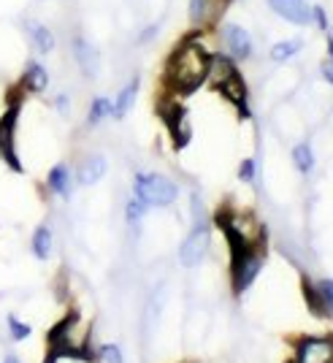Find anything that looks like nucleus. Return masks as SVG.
I'll return each mask as SVG.
<instances>
[{
    "mask_svg": "<svg viewBox=\"0 0 333 363\" xmlns=\"http://www.w3.org/2000/svg\"><path fill=\"white\" fill-rule=\"evenodd\" d=\"M114 114V104L108 98H95L90 104V114H87V125H101V122Z\"/></svg>",
    "mask_w": 333,
    "mask_h": 363,
    "instance_id": "obj_19",
    "label": "nucleus"
},
{
    "mask_svg": "<svg viewBox=\"0 0 333 363\" xmlns=\"http://www.w3.org/2000/svg\"><path fill=\"white\" fill-rule=\"evenodd\" d=\"M3 363H19V361H16L14 355H6V361H3Z\"/></svg>",
    "mask_w": 333,
    "mask_h": 363,
    "instance_id": "obj_31",
    "label": "nucleus"
},
{
    "mask_svg": "<svg viewBox=\"0 0 333 363\" xmlns=\"http://www.w3.org/2000/svg\"><path fill=\"white\" fill-rule=\"evenodd\" d=\"M71 52H74V60H76V65H79V71L87 76V79H92V76L98 74L101 55H98V49H95L84 35H74Z\"/></svg>",
    "mask_w": 333,
    "mask_h": 363,
    "instance_id": "obj_10",
    "label": "nucleus"
},
{
    "mask_svg": "<svg viewBox=\"0 0 333 363\" xmlns=\"http://www.w3.org/2000/svg\"><path fill=\"white\" fill-rule=\"evenodd\" d=\"M25 30H28V38H30L33 49L38 52V55H49V52H55V33L49 30L46 25L41 22H28L25 25Z\"/></svg>",
    "mask_w": 333,
    "mask_h": 363,
    "instance_id": "obj_15",
    "label": "nucleus"
},
{
    "mask_svg": "<svg viewBox=\"0 0 333 363\" xmlns=\"http://www.w3.org/2000/svg\"><path fill=\"white\" fill-rule=\"evenodd\" d=\"M290 363H295V361H290Z\"/></svg>",
    "mask_w": 333,
    "mask_h": 363,
    "instance_id": "obj_32",
    "label": "nucleus"
},
{
    "mask_svg": "<svg viewBox=\"0 0 333 363\" xmlns=\"http://www.w3.org/2000/svg\"><path fill=\"white\" fill-rule=\"evenodd\" d=\"M295 52H301V41H295V38H290V41H279V44L271 46V60L285 62V60H290Z\"/></svg>",
    "mask_w": 333,
    "mask_h": 363,
    "instance_id": "obj_22",
    "label": "nucleus"
},
{
    "mask_svg": "<svg viewBox=\"0 0 333 363\" xmlns=\"http://www.w3.org/2000/svg\"><path fill=\"white\" fill-rule=\"evenodd\" d=\"M295 363H331L333 361V339L331 336H306L295 345Z\"/></svg>",
    "mask_w": 333,
    "mask_h": 363,
    "instance_id": "obj_6",
    "label": "nucleus"
},
{
    "mask_svg": "<svg viewBox=\"0 0 333 363\" xmlns=\"http://www.w3.org/2000/svg\"><path fill=\"white\" fill-rule=\"evenodd\" d=\"M46 87H49V74H46V68L38 60H30L28 68H25V74H22V79H19V90L38 95V92H44Z\"/></svg>",
    "mask_w": 333,
    "mask_h": 363,
    "instance_id": "obj_14",
    "label": "nucleus"
},
{
    "mask_svg": "<svg viewBox=\"0 0 333 363\" xmlns=\"http://www.w3.org/2000/svg\"><path fill=\"white\" fill-rule=\"evenodd\" d=\"M46 184H49V190L55 193V196H68L71 193V171H68V166H55L52 171H49V177H46Z\"/></svg>",
    "mask_w": 333,
    "mask_h": 363,
    "instance_id": "obj_18",
    "label": "nucleus"
},
{
    "mask_svg": "<svg viewBox=\"0 0 333 363\" xmlns=\"http://www.w3.org/2000/svg\"><path fill=\"white\" fill-rule=\"evenodd\" d=\"M222 46H225L227 57L242 62L252 55V35L244 30L242 25H227L225 30H222Z\"/></svg>",
    "mask_w": 333,
    "mask_h": 363,
    "instance_id": "obj_9",
    "label": "nucleus"
},
{
    "mask_svg": "<svg viewBox=\"0 0 333 363\" xmlns=\"http://www.w3.org/2000/svg\"><path fill=\"white\" fill-rule=\"evenodd\" d=\"M19 108H22V90H19V95L16 92L11 95L6 114L0 117V157L14 171H22V163L16 157V120H19Z\"/></svg>",
    "mask_w": 333,
    "mask_h": 363,
    "instance_id": "obj_4",
    "label": "nucleus"
},
{
    "mask_svg": "<svg viewBox=\"0 0 333 363\" xmlns=\"http://www.w3.org/2000/svg\"><path fill=\"white\" fill-rule=\"evenodd\" d=\"M138 84H141V82H138V76H133V79H130V82L122 87L120 95H117V101H114V114H111V117L122 120V117H125V114L133 108V104H136V95H138Z\"/></svg>",
    "mask_w": 333,
    "mask_h": 363,
    "instance_id": "obj_17",
    "label": "nucleus"
},
{
    "mask_svg": "<svg viewBox=\"0 0 333 363\" xmlns=\"http://www.w3.org/2000/svg\"><path fill=\"white\" fill-rule=\"evenodd\" d=\"M328 60H333V35H328Z\"/></svg>",
    "mask_w": 333,
    "mask_h": 363,
    "instance_id": "obj_30",
    "label": "nucleus"
},
{
    "mask_svg": "<svg viewBox=\"0 0 333 363\" xmlns=\"http://www.w3.org/2000/svg\"><path fill=\"white\" fill-rule=\"evenodd\" d=\"M312 19L317 22L320 30H328V14H325V9H322V6H315V9H312Z\"/></svg>",
    "mask_w": 333,
    "mask_h": 363,
    "instance_id": "obj_26",
    "label": "nucleus"
},
{
    "mask_svg": "<svg viewBox=\"0 0 333 363\" xmlns=\"http://www.w3.org/2000/svg\"><path fill=\"white\" fill-rule=\"evenodd\" d=\"M273 14L288 19L290 25H309L312 22V6L306 0H269Z\"/></svg>",
    "mask_w": 333,
    "mask_h": 363,
    "instance_id": "obj_11",
    "label": "nucleus"
},
{
    "mask_svg": "<svg viewBox=\"0 0 333 363\" xmlns=\"http://www.w3.org/2000/svg\"><path fill=\"white\" fill-rule=\"evenodd\" d=\"M101 358L106 363H122V352L117 345H103V347H101Z\"/></svg>",
    "mask_w": 333,
    "mask_h": 363,
    "instance_id": "obj_25",
    "label": "nucleus"
},
{
    "mask_svg": "<svg viewBox=\"0 0 333 363\" xmlns=\"http://www.w3.org/2000/svg\"><path fill=\"white\" fill-rule=\"evenodd\" d=\"M322 79L333 84V60H325V62H322Z\"/></svg>",
    "mask_w": 333,
    "mask_h": 363,
    "instance_id": "obj_28",
    "label": "nucleus"
},
{
    "mask_svg": "<svg viewBox=\"0 0 333 363\" xmlns=\"http://www.w3.org/2000/svg\"><path fill=\"white\" fill-rule=\"evenodd\" d=\"M252 177H255V163H252V160H244V166H242V179H244V182H252Z\"/></svg>",
    "mask_w": 333,
    "mask_h": 363,
    "instance_id": "obj_27",
    "label": "nucleus"
},
{
    "mask_svg": "<svg viewBox=\"0 0 333 363\" xmlns=\"http://www.w3.org/2000/svg\"><path fill=\"white\" fill-rule=\"evenodd\" d=\"M9 328H11V339H16V342H22V339L30 336V325L19 323L16 318H9Z\"/></svg>",
    "mask_w": 333,
    "mask_h": 363,
    "instance_id": "obj_24",
    "label": "nucleus"
},
{
    "mask_svg": "<svg viewBox=\"0 0 333 363\" xmlns=\"http://www.w3.org/2000/svg\"><path fill=\"white\" fill-rule=\"evenodd\" d=\"M106 168L108 166L103 155H90V157H84L81 166H79V182H81V184H95V182L103 179Z\"/></svg>",
    "mask_w": 333,
    "mask_h": 363,
    "instance_id": "obj_16",
    "label": "nucleus"
},
{
    "mask_svg": "<svg viewBox=\"0 0 333 363\" xmlns=\"http://www.w3.org/2000/svg\"><path fill=\"white\" fill-rule=\"evenodd\" d=\"M293 163H295V168L301 174H309L315 168V152H312V147L309 144H295L293 147Z\"/></svg>",
    "mask_w": 333,
    "mask_h": 363,
    "instance_id": "obj_21",
    "label": "nucleus"
},
{
    "mask_svg": "<svg viewBox=\"0 0 333 363\" xmlns=\"http://www.w3.org/2000/svg\"><path fill=\"white\" fill-rule=\"evenodd\" d=\"M227 6H230V0H190V25L196 30L214 28Z\"/></svg>",
    "mask_w": 333,
    "mask_h": 363,
    "instance_id": "obj_7",
    "label": "nucleus"
},
{
    "mask_svg": "<svg viewBox=\"0 0 333 363\" xmlns=\"http://www.w3.org/2000/svg\"><path fill=\"white\" fill-rule=\"evenodd\" d=\"M55 106H57V111H62V114H65V111H68V98H65V95H57Z\"/></svg>",
    "mask_w": 333,
    "mask_h": 363,
    "instance_id": "obj_29",
    "label": "nucleus"
},
{
    "mask_svg": "<svg viewBox=\"0 0 333 363\" xmlns=\"http://www.w3.org/2000/svg\"><path fill=\"white\" fill-rule=\"evenodd\" d=\"M201 38H203V30H196L193 35L182 38L176 49L168 55L163 84L171 98H187L206 84L212 52L201 44Z\"/></svg>",
    "mask_w": 333,
    "mask_h": 363,
    "instance_id": "obj_1",
    "label": "nucleus"
},
{
    "mask_svg": "<svg viewBox=\"0 0 333 363\" xmlns=\"http://www.w3.org/2000/svg\"><path fill=\"white\" fill-rule=\"evenodd\" d=\"M147 209H149V206H147V203H144L141 198L133 196L130 201H128V206H125V217H128V223H130V225H138Z\"/></svg>",
    "mask_w": 333,
    "mask_h": 363,
    "instance_id": "obj_23",
    "label": "nucleus"
},
{
    "mask_svg": "<svg viewBox=\"0 0 333 363\" xmlns=\"http://www.w3.org/2000/svg\"><path fill=\"white\" fill-rule=\"evenodd\" d=\"M303 290H306L309 306L317 315H333V279H320L317 285L303 282Z\"/></svg>",
    "mask_w": 333,
    "mask_h": 363,
    "instance_id": "obj_12",
    "label": "nucleus"
},
{
    "mask_svg": "<svg viewBox=\"0 0 333 363\" xmlns=\"http://www.w3.org/2000/svg\"><path fill=\"white\" fill-rule=\"evenodd\" d=\"M206 252H209V228L203 225V223H198L182 242L179 257H182V263L187 269H193V266H198L206 257Z\"/></svg>",
    "mask_w": 333,
    "mask_h": 363,
    "instance_id": "obj_8",
    "label": "nucleus"
},
{
    "mask_svg": "<svg viewBox=\"0 0 333 363\" xmlns=\"http://www.w3.org/2000/svg\"><path fill=\"white\" fill-rule=\"evenodd\" d=\"M160 117L166 122L168 133L174 136L176 141V147H184L187 141H190V122H187V111H184L171 95H168L166 101H160Z\"/></svg>",
    "mask_w": 333,
    "mask_h": 363,
    "instance_id": "obj_5",
    "label": "nucleus"
},
{
    "mask_svg": "<svg viewBox=\"0 0 333 363\" xmlns=\"http://www.w3.org/2000/svg\"><path fill=\"white\" fill-rule=\"evenodd\" d=\"M33 252H35V257H41V260H46V257L52 255V230L46 225H41L33 233Z\"/></svg>",
    "mask_w": 333,
    "mask_h": 363,
    "instance_id": "obj_20",
    "label": "nucleus"
},
{
    "mask_svg": "<svg viewBox=\"0 0 333 363\" xmlns=\"http://www.w3.org/2000/svg\"><path fill=\"white\" fill-rule=\"evenodd\" d=\"M227 244H230V252H233V269H230L233 293L242 296L244 290H249V285L258 279L263 257H260V250L255 244H244L239 239H227Z\"/></svg>",
    "mask_w": 333,
    "mask_h": 363,
    "instance_id": "obj_2",
    "label": "nucleus"
},
{
    "mask_svg": "<svg viewBox=\"0 0 333 363\" xmlns=\"http://www.w3.org/2000/svg\"><path fill=\"white\" fill-rule=\"evenodd\" d=\"M133 196L141 198L147 206H171L179 196V187L163 174H136Z\"/></svg>",
    "mask_w": 333,
    "mask_h": 363,
    "instance_id": "obj_3",
    "label": "nucleus"
},
{
    "mask_svg": "<svg viewBox=\"0 0 333 363\" xmlns=\"http://www.w3.org/2000/svg\"><path fill=\"white\" fill-rule=\"evenodd\" d=\"M217 92L225 98L227 104H233V106L239 108V114H242L244 120L249 117V106H247V95H249V92H247V84H244V79L239 71L233 76H227L225 82L217 87Z\"/></svg>",
    "mask_w": 333,
    "mask_h": 363,
    "instance_id": "obj_13",
    "label": "nucleus"
}]
</instances>
